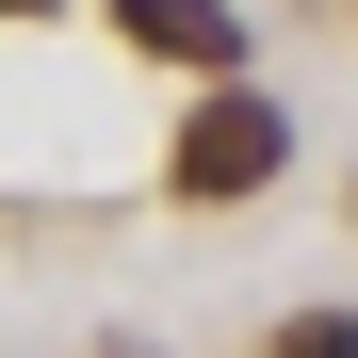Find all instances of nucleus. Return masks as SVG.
<instances>
[{
    "label": "nucleus",
    "mask_w": 358,
    "mask_h": 358,
    "mask_svg": "<svg viewBox=\"0 0 358 358\" xmlns=\"http://www.w3.org/2000/svg\"><path fill=\"white\" fill-rule=\"evenodd\" d=\"M114 33L163 49V66H228V49H245V17H228V0H114Z\"/></svg>",
    "instance_id": "obj_2"
},
{
    "label": "nucleus",
    "mask_w": 358,
    "mask_h": 358,
    "mask_svg": "<svg viewBox=\"0 0 358 358\" xmlns=\"http://www.w3.org/2000/svg\"><path fill=\"white\" fill-rule=\"evenodd\" d=\"M277 147H293V131H277L261 98H212L196 131H179V196H261V179H277Z\"/></svg>",
    "instance_id": "obj_1"
},
{
    "label": "nucleus",
    "mask_w": 358,
    "mask_h": 358,
    "mask_svg": "<svg viewBox=\"0 0 358 358\" xmlns=\"http://www.w3.org/2000/svg\"><path fill=\"white\" fill-rule=\"evenodd\" d=\"M277 358H358V326H342V310H310V326H277Z\"/></svg>",
    "instance_id": "obj_3"
},
{
    "label": "nucleus",
    "mask_w": 358,
    "mask_h": 358,
    "mask_svg": "<svg viewBox=\"0 0 358 358\" xmlns=\"http://www.w3.org/2000/svg\"><path fill=\"white\" fill-rule=\"evenodd\" d=\"M0 17H49V0H0Z\"/></svg>",
    "instance_id": "obj_4"
}]
</instances>
